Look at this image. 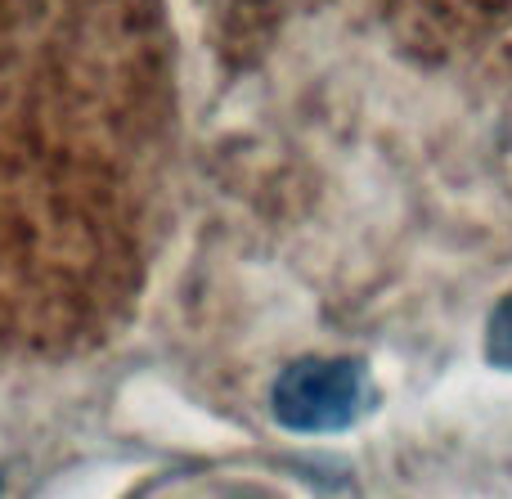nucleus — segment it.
I'll return each instance as SVG.
<instances>
[{
	"label": "nucleus",
	"instance_id": "f257e3e1",
	"mask_svg": "<svg viewBox=\"0 0 512 499\" xmlns=\"http://www.w3.org/2000/svg\"><path fill=\"white\" fill-rule=\"evenodd\" d=\"M167 36L153 0H0V234L27 221H77L36 198L72 203L63 176L158 126L167 104Z\"/></svg>",
	"mask_w": 512,
	"mask_h": 499
},
{
	"label": "nucleus",
	"instance_id": "f03ea898",
	"mask_svg": "<svg viewBox=\"0 0 512 499\" xmlns=\"http://www.w3.org/2000/svg\"><path fill=\"white\" fill-rule=\"evenodd\" d=\"M274 419L288 432H342L373 410V383L360 360H297L270 392Z\"/></svg>",
	"mask_w": 512,
	"mask_h": 499
},
{
	"label": "nucleus",
	"instance_id": "7ed1b4c3",
	"mask_svg": "<svg viewBox=\"0 0 512 499\" xmlns=\"http://www.w3.org/2000/svg\"><path fill=\"white\" fill-rule=\"evenodd\" d=\"M486 360L499 369H512V293L490 311L486 324Z\"/></svg>",
	"mask_w": 512,
	"mask_h": 499
}]
</instances>
